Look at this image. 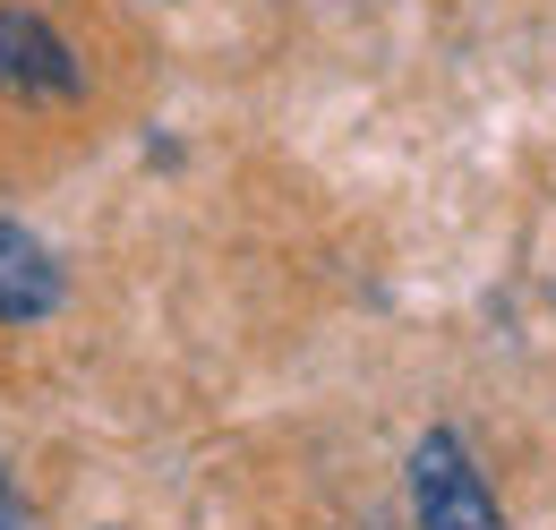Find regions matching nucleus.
<instances>
[{"instance_id": "obj_1", "label": "nucleus", "mask_w": 556, "mask_h": 530, "mask_svg": "<svg viewBox=\"0 0 556 530\" xmlns=\"http://www.w3.org/2000/svg\"><path fill=\"white\" fill-rule=\"evenodd\" d=\"M412 514H419V530H505V514H496V496H488V479L471 470V454H463L454 428H428V437H419Z\"/></svg>"}, {"instance_id": "obj_2", "label": "nucleus", "mask_w": 556, "mask_h": 530, "mask_svg": "<svg viewBox=\"0 0 556 530\" xmlns=\"http://www.w3.org/2000/svg\"><path fill=\"white\" fill-rule=\"evenodd\" d=\"M77 86H86V68H77L70 43L35 9H0V94H17V103H70Z\"/></svg>"}, {"instance_id": "obj_3", "label": "nucleus", "mask_w": 556, "mask_h": 530, "mask_svg": "<svg viewBox=\"0 0 556 530\" xmlns=\"http://www.w3.org/2000/svg\"><path fill=\"white\" fill-rule=\"evenodd\" d=\"M52 308H61V265H52V249L26 223L0 214V326H35Z\"/></svg>"}, {"instance_id": "obj_4", "label": "nucleus", "mask_w": 556, "mask_h": 530, "mask_svg": "<svg viewBox=\"0 0 556 530\" xmlns=\"http://www.w3.org/2000/svg\"><path fill=\"white\" fill-rule=\"evenodd\" d=\"M0 530H26V505H17V488H9V470H0Z\"/></svg>"}]
</instances>
